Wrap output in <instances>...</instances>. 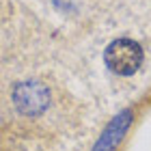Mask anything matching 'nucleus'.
<instances>
[{
    "mask_svg": "<svg viewBox=\"0 0 151 151\" xmlns=\"http://www.w3.org/2000/svg\"><path fill=\"white\" fill-rule=\"evenodd\" d=\"M106 65L119 76H132L142 65V47L132 39H116L106 47Z\"/></svg>",
    "mask_w": 151,
    "mask_h": 151,
    "instance_id": "1",
    "label": "nucleus"
},
{
    "mask_svg": "<svg viewBox=\"0 0 151 151\" xmlns=\"http://www.w3.org/2000/svg\"><path fill=\"white\" fill-rule=\"evenodd\" d=\"M13 101L22 114L35 116L50 106V88L41 82H22L13 91Z\"/></svg>",
    "mask_w": 151,
    "mask_h": 151,
    "instance_id": "2",
    "label": "nucleus"
},
{
    "mask_svg": "<svg viewBox=\"0 0 151 151\" xmlns=\"http://www.w3.org/2000/svg\"><path fill=\"white\" fill-rule=\"evenodd\" d=\"M129 123H132V110H123L121 114H116L114 119L108 123V127L101 132L97 145L93 151H114L116 145L121 142V138L125 136Z\"/></svg>",
    "mask_w": 151,
    "mask_h": 151,
    "instance_id": "3",
    "label": "nucleus"
}]
</instances>
